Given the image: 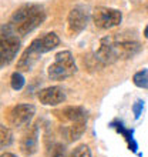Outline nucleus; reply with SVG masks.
<instances>
[{"label":"nucleus","instance_id":"obj_1","mask_svg":"<svg viewBox=\"0 0 148 157\" xmlns=\"http://www.w3.org/2000/svg\"><path fill=\"white\" fill-rule=\"evenodd\" d=\"M140 49V43L137 41L105 37L100 43V47L95 53V60L101 64H111L117 60H125L135 56Z\"/></svg>","mask_w":148,"mask_h":157},{"label":"nucleus","instance_id":"obj_2","mask_svg":"<svg viewBox=\"0 0 148 157\" xmlns=\"http://www.w3.org/2000/svg\"><path fill=\"white\" fill-rule=\"evenodd\" d=\"M46 20V12L44 9L39 6V4H26L23 7L13 13L10 23L13 29L16 30L19 34L24 36V34L30 33L31 30L43 23Z\"/></svg>","mask_w":148,"mask_h":157},{"label":"nucleus","instance_id":"obj_3","mask_svg":"<svg viewBox=\"0 0 148 157\" xmlns=\"http://www.w3.org/2000/svg\"><path fill=\"white\" fill-rule=\"evenodd\" d=\"M17 32L10 25L2 27V43H0V63L2 67L7 66L16 57L20 49V40L17 37Z\"/></svg>","mask_w":148,"mask_h":157},{"label":"nucleus","instance_id":"obj_4","mask_svg":"<svg viewBox=\"0 0 148 157\" xmlns=\"http://www.w3.org/2000/svg\"><path fill=\"white\" fill-rule=\"evenodd\" d=\"M76 71H77V67L74 63L73 54L68 50H64V52H60L56 54L54 63L50 64L47 73H49V77L51 80L58 82V80H64V78L73 76Z\"/></svg>","mask_w":148,"mask_h":157},{"label":"nucleus","instance_id":"obj_5","mask_svg":"<svg viewBox=\"0 0 148 157\" xmlns=\"http://www.w3.org/2000/svg\"><path fill=\"white\" fill-rule=\"evenodd\" d=\"M123 20V14L117 9L111 7H97L93 12V21L98 29L108 30L118 26Z\"/></svg>","mask_w":148,"mask_h":157},{"label":"nucleus","instance_id":"obj_6","mask_svg":"<svg viewBox=\"0 0 148 157\" xmlns=\"http://www.w3.org/2000/svg\"><path fill=\"white\" fill-rule=\"evenodd\" d=\"M44 53L40 46V40L36 39L30 43V46L23 52L20 60L17 62V69L20 71H29L33 69V66L39 62L40 56Z\"/></svg>","mask_w":148,"mask_h":157},{"label":"nucleus","instance_id":"obj_7","mask_svg":"<svg viewBox=\"0 0 148 157\" xmlns=\"http://www.w3.org/2000/svg\"><path fill=\"white\" fill-rule=\"evenodd\" d=\"M34 106L31 104H17L9 112L7 121L13 127H21L30 123V120L34 116Z\"/></svg>","mask_w":148,"mask_h":157},{"label":"nucleus","instance_id":"obj_8","mask_svg":"<svg viewBox=\"0 0 148 157\" xmlns=\"http://www.w3.org/2000/svg\"><path fill=\"white\" fill-rule=\"evenodd\" d=\"M87 21H88V14H87L86 9L81 6H77L70 10L68 13V19H67V26H68V32L71 34H77L86 29Z\"/></svg>","mask_w":148,"mask_h":157},{"label":"nucleus","instance_id":"obj_9","mask_svg":"<svg viewBox=\"0 0 148 157\" xmlns=\"http://www.w3.org/2000/svg\"><path fill=\"white\" fill-rule=\"evenodd\" d=\"M39 100L44 106H57L66 100V91L60 86L46 87L39 91Z\"/></svg>","mask_w":148,"mask_h":157},{"label":"nucleus","instance_id":"obj_10","mask_svg":"<svg viewBox=\"0 0 148 157\" xmlns=\"http://www.w3.org/2000/svg\"><path fill=\"white\" fill-rule=\"evenodd\" d=\"M37 144H39V130L37 127H31L26 133L20 143V150L24 156H31L37 151Z\"/></svg>","mask_w":148,"mask_h":157},{"label":"nucleus","instance_id":"obj_11","mask_svg":"<svg viewBox=\"0 0 148 157\" xmlns=\"http://www.w3.org/2000/svg\"><path fill=\"white\" fill-rule=\"evenodd\" d=\"M60 117L66 121H70V124L87 123V116L83 107H66L58 113Z\"/></svg>","mask_w":148,"mask_h":157},{"label":"nucleus","instance_id":"obj_12","mask_svg":"<svg viewBox=\"0 0 148 157\" xmlns=\"http://www.w3.org/2000/svg\"><path fill=\"white\" fill-rule=\"evenodd\" d=\"M110 126H111V127H114L117 132L123 134L131 151H137V149H138V144L135 143L134 137H132V136H134V132H132V130H130V128H125V127H124V124L121 123V121H113Z\"/></svg>","mask_w":148,"mask_h":157},{"label":"nucleus","instance_id":"obj_13","mask_svg":"<svg viewBox=\"0 0 148 157\" xmlns=\"http://www.w3.org/2000/svg\"><path fill=\"white\" fill-rule=\"evenodd\" d=\"M39 40H40V46L44 53L56 49L60 44V39H58V36L56 33H46L43 37H39Z\"/></svg>","mask_w":148,"mask_h":157},{"label":"nucleus","instance_id":"obj_14","mask_svg":"<svg viewBox=\"0 0 148 157\" xmlns=\"http://www.w3.org/2000/svg\"><path fill=\"white\" fill-rule=\"evenodd\" d=\"M132 83L140 89H148V69H142V70L137 71L132 76Z\"/></svg>","mask_w":148,"mask_h":157},{"label":"nucleus","instance_id":"obj_15","mask_svg":"<svg viewBox=\"0 0 148 157\" xmlns=\"http://www.w3.org/2000/svg\"><path fill=\"white\" fill-rule=\"evenodd\" d=\"M24 83H26L24 77L19 71H14L12 75V77H10V86H12L13 90H21L23 86H24Z\"/></svg>","mask_w":148,"mask_h":157},{"label":"nucleus","instance_id":"obj_16","mask_svg":"<svg viewBox=\"0 0 148 157\" xmlns=\"http://www.w3.org/2000/svg\"><path fill=\"white\" fill-rule=\"evenodd\" d=\"M0 133H2V137H0V144H2V149H4V147H7V146L12 144L13 134H12V132L6 127V126H2V127H0Z\"/></svg>","mask_w":148,"mask_h":157},{"label":"nucleus","instance_id":"obj_17","mask_svg":"<svg viewBox=\"0 0 148 157\" xmlns=\"http://www.w3.org/2000/svg\"><path fill=\"white\" fill-rule=\"evenodd\" d=\"M68 157H91V151L88 149V146L81 144V146H77Z\"/></svg>","mask_w":148,"mask_h":157},{"label":"nucleus","instance_id":"obj_18","mask_svg":"<svg viewBox=\"0 0 148 157\" xmlns=\"http://www.w3.org/2000/svg\"><path fill=\"white\" fill-rule=\"evenodd\" d=\"M142 107H144V103L141 101V100H138L134 106H132V110H134V114H135V119H138V117L141 116V112H142Z\"/></svg>","mask_w":148,"mask_h":157},{"label":"nucleus","instance_id":"obj_19","mask_svg":"<svg viewBox=\"0 0 148 157\" xmlns=\"http://www.w3.org/2000/svg\"><path fill=\"white\" fill-rule=\"evenodd\" d=\"M51 157H64V147L60 144H57L53 150V156Z\"/></svg>","mask_w":148,"mask_h":157},{"label":"nucleus","instance_id":"obj_20","mask_svg":"<svg viewBox=\"0 0 148 157\" xmlns=\"http://www.w3.org/2000/svg\"><path fill=\"white\" fill-rule=\"evenodd\" d=\"M2 157H16L14 154H12V153H3L2 154Z\"/></svg>","mask_w":148,"mask_h":157},{"label":"nucleus","instance_id":"obj_21","mask_svg":"<svg viewBox=\"0 0 148 157\" xmlns=\"http://www.w3.org/2000/svg\"><path fill=\"white\" fill-rule=\"evenodd\" d=\"M144 36H145V39H148V26L144 29Z\"/></svg>","mask_w":148,"mask_h":157},{"label":"nucleus","instance_id":"obj_22","mask_svg":"<svg viewBox=\"0 0 148 157\" xmlns=\"http://www.w3.org/2000/svg\"><path fill=\"white\" fill-rule=\"evenodd\" d=\"M147 10H148V3H147Z\"/></svg>","mask_w":148,"mask_h":157}]
</instances>
